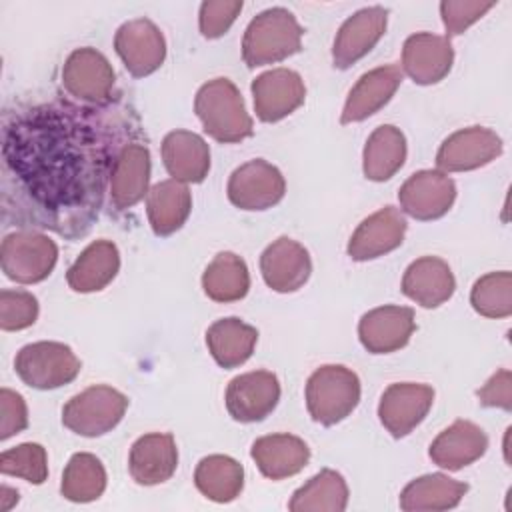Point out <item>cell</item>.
Returning <instances> with one entry per match:
<instances>
[{"label": "cell", "mask_w": 512, "mask_h": 512, "mask_svg": "<svg viewBox=\"0 0 512 512\" xmlns=\"http://www.w3.org/2000/svg\"><path fill=\"white\" fill-rule=\"evenodd\" d=\"M204 294L214 302H236L248 294L250 274L246 262L234 252H220L202 274Z\"/></svg>", "instance_id": "34"}, {"label": "cell", "mask_w": 512, "mask_h": 512, "mask_svg": "<svg viewBox=\"0 0 512 512\" xmlns=\"http://www.w3.org/2000/svg\"><path fill=\"white\" fill-rule=\"evenodd\" d=\"M242 0H210L200 6V32L204 38H220L234 24Z\"/></svg>", "instance_id": "41"}, {"label": "cell", "mask_w": 512, "mask_h": 512, "mask_svg": "<svg viewBox=\"0 0 512 512\" xmlns=\"http://www.w3.org/2000/svg\"><path fill=\"white\" fill-rule=\"evenodd\" d=\"M472 308L486 318H508L512 314V274L490 272L476 280L470 292Z\"/></svg>", "instance_id": "37"}, {"label": "cell", "mask_w": 512, "mask_h": 512, "mask_svg": "<svg viewBox=\"0 0 512 512\" xmlns=\"http://www.w3.org/2000/svg\"><path fill=\"white\" fill-rule=\"evenodd\" d=\"M120 270V254L114 242L96 240L70 266L66 280L74 292H96L106 288Z\"/></svg>", "instance_id": "28"}, {"label": "cell", "mask_w": 512, "mask_h": 512, "mask_svg": "<svg viewBox=\"0 0 512 512\" xmlns=\"http://www.w3.org/2000/svg\"><path fill=\"white\" fill-rule=\"evenodd\" d=\"M62 84L76 100L102 106L112 98L114 70L98 50L78 48L62 68Z\"/></svg>", "instance_id": "8"}, {"label": "cell", "mask_w": 512, "mask_h": 512, "mask_svg": "<svg viewBox=\"0 0 512 512\" xmlns=\"http://www.w3.org/2000/svg\"><path fill=\"white\" fill-rule=\"evenodd\" d=\"M258 330L240 318H222L216 320L206 330V346L222 368H236L244 364L256 346Z\"/></svg>", "instance_id": "30"}, {"label": "cell", "mask_w": 512, "mask_h": 512, "mask_svg": "<svg viewBox=\"0 0 512 512\" xmlns=\"http://www.w3.org/2000/svg\"><path fill=\"white\" fill-rule=\"evenodd\" d=\"M0 470L6 476H18L32 484H42L48 476V456L44 446L36 442H24L0 456Z\"/></svg>", "instance_id": "38"}, {"label": "cell", "mask_w": 512, "mask_h": 512, "mask_svg": "<svg viewBox=\"0 0 512 512\" xmlns=\"http://www.w3.org/2000/svg\"><path fill=\"white\" fill-rule=\"evenodd\" d=\"M360 402L358 376L340 364L320 366L306 384V408L314 422L334 426Z\"/></svg>", "instance_id": "4"}, {"label": "cell", "mask_w": 512, "mask_h": 512, "mask_svg": "<svg viewBox=\"0 0 512 512\" xmlns=\"http://www.w3.org/2000/svg\"><path fill=\"white\" fill-rule=\"evenodd\" d=\"M478 400L488 408L512 410V374L510 370H498L480 390Z\"/></svg>", "instance_id": "43"}, {"label": "cell", "mask_w": 512, "mask_h": 512, "mask_svg": "<svg viewBox=\"0 0 512 512\" xmlns=\"http://www.w3.org/2000/svg\"><path fill=\"white\" fill-rule=\"evenodd\" d=\"M456 290V280L450 266L436 256L414 260L402 278V292L422 308L444 304Z\"/></svg>", "instance_id": "25"}, {"label": "cell", "mask_w": 512, "mask_h": 512, "mask_svg": "<svg viewBox=\"0 0 512 512\" xmlns=\"http://www.w3.org/2000/svg\"><path fill=\"white\" fill-rule=\"evenodd\" d=\"M414 310L408 306H380L366 312L358 324L362 346L372 354L404 348L414 332Z\"/></svg>", "instance_id": "17"}, {"label": "cell", "mask_w": 512, "mask_h": 512, "mask_svg": "<svg viewBox=\"0 0 512 512\" xmlns=\"http://www.w3.org/2000/svg\"><path fill=\"white\" fill-rule=\"evenodd\" d=\"M194 110L204 132L218 142L234 144L252 136V118L238 88L228 78L206 82L196 94Z\"/></svg>", "instance_id": "2"}, {"label": "cell", "mask_w": 512, "mask_h": 512, "mask_svg": "<svg viewBox=\"0 0 512 512\" xmlns=\"http://www.w3.org/2000/svg\"><path fill=\"white\" fill-rule=\"evenodd\" d=\"M486 448L488 436L480 426L470 420H456L434 438L428 454L436 466L444 470H460L484 456Z\"/></svg>", "instance_id": "24"}, {"label": "cell", "mask_w": 512, "mask_h": 512, "mask_svg": "<svg viewBox=\"0 0 512 512\" xmlns=\"http://www.w3.org/2000/svg\"><path fill=\"white\" fill-rule=\"evenodd\" d=\"M92 108L36 106L4 124V204L58 234H84L122 148Z\"/></svg>", "instance_id": "1"}, {"label": "cell", "mask_w": 512, "mask_h": 512, "mask_svg": "<svg viewBox=\"0 0 512 512\" xmlns=\"http://www.w3.org/2000/svg\"><path fill=\"white\" fill-rule=\"evenodd\" d=\"M24 384L38 390H54L72 382L80 372V360L62 342H34L20 348L14 360Z\"/></svg>", "instance_id": "6"}, {"label": "cell", "mask_w": 512, "mask_h": 512, "mask_svg": "<svg viewBox=\"0 0 512 512\" xmlns=\"http://www.w3.org/2000/svg\"><path fill=\"white\" fill-rule=\"evenodd\" d=\"M280 400V384L276 374L254 370L230 380L226 388V408L236 422L264 420Z\"/></svg>", "instance_id": "13"}, {"label": "cell", "mask_w": 512, "mask_h": 512, "mask_svg": "<svg viewBox=\"0 0 512 512\" xmlns=\"http://www.w3.org/2000/svg\"><path fill=\"white\" fill-rule=\"evenodd\" d=\"M0 258L2 270L10 280L20 284H36L52 272L58 260V248L46 234L18 230L4 238Z\"/></svg>", "instance_id": "7"}, {"label": "cell", "mask_w": 512, "mask_h": 512, "mask_svg": "<svg viewBox=\"0 0 512 512\" xmlns=\"http://www.w3.org/2000/svg\"><path fill=\"white\" fill-rule=\"evenodd\" d=\"M454 50L446 36L418 32L412 34L402 48L404 72L422 86L440 82L452 68Z\"/></svg>", "instance_id": "20"}, {"label": "cell", "mask_w": 512, "mask_h": 512, "mask_svg": "<svg viewBox=\"0 0 512 512\" xmlns=\"http://www.w3.org/2000/svg\"><path fill=\"white\" fill-rule=\"evenodd\" d=\"M432 402L434 390L428 384H390L380 398L378 418L394 438H402L426 418Z\"/></svg>", "instance_id": "14"}, {"label": "cell", "mask_w": 512, "mask_h": 512, "mask_svg": "<svg viewBox=\"0 0 512 512\" xmlns=\"http://www.w3.org/2000/svg\"><path fill=\"white\" fill-rule=\"evenodd\" d=\"M260 270L264 282L272 290L294 292L310 278L312 262L308 250L300 242L282 236L262 252Z\"/></svg>", "instance_id": "19"}, {"label": "cell", "mask_w": 512, "mask_h": 512, "mask_svg": "<svg viewBox=\"0 0 512 512\" xmlns=\"http://www.w3.org/2000/svg\"><path fill=\"white\" fill-rule=\"evenodd\" d=\"M494 4L496 2H478V0H444V2H440V14H442L448 36L462 34L476 20H480L490 8H494Z\"/></svg>", "instance_id": "40"}, {"label": "cell", "mask_w": 512, "mask_h": 512, "mask_svg": "<svg viewBox=\"0 0 512 512\" xmlns=\"http://www.w3.org/2000/svg\"><path fill=\"white\" fill-rule=\"evenodd\" d=\"M502 154V140L496 132L484 126H470L450 134L438 154L436 166L442 172H468L488 162L496 160Z\"/></svg>", "instance_id": "11"}, {"label": "cell", "mask_w": 512, "mask_h": 512, "mask_svg": "<svg viewBox=\"0 0 512 512\" xmlns=\"http://www.w3.org/2000/svg\"><path fill=\"white\" fill-rule=\"evenodd\" d=\"M150 180V152L144 144H126L110 172V200L118 210L132 208L148 194Z\"/></svg>", "instance_id": "22"}, {"label": "cell", "mask_w": 512, "mask_h": 512, "mask_svg": "<svg viewBox=\"0 0 512 512\" xmlns=\"http://www.w3.org/2000/svg\"><path fill=\"white\" fill-rule=\"evenodd\" d=\"M302 34L292 12L268 8L250 20L242 40V58L248 68L280 62L300 50Z\"/></svg>", "instance_id": "3"}, {"label": "cell", "mask_w": 512, "mask_h": 512, "mask_svg": "<svg viewBox=\"0 0 512 512\" xmlns=\"http://www.w3.org/2000/svg\"><path fill=\"white\" fill-rule=\"evenodd\" d=\"M254 110L262 122H278L304 104L306 88L298 72L274 68L252 82Z\"/></svg>", "instance_id": "16"}, {"label": "cell", "mask_w": 512, "mask_h": 512, "mask_svg": "<svg viewBox=\"0 0 512 512\" xmlns=\"http://www.w3.org/2000/svg\"><path fill=\"white\" fill-rule=\"evenodd\" d=\"M346 504V480L336 470L324 468L294 492L288 508L292 512H342Z\"/></svg>", "instance_id": "35"}, {"label": "cell", "mask_w": 512, "mask_h": 512, "mask_svg": "<svg viewBox=\"0 0 512 512\" xmlns=\"http://www.w3.org/2000/svg\"><path fill=\"white\" fill-rule=\"evenodd\" d=\"M250 456L266 478L282 480L298 474L308 464L310 448L298 436L270 434L254 440Z\"/></svg>", "instance_id": "27"}, {"label": "cell", "mask_w": 512, "mask_h": 512, "mask_svg": "<svg viewBox=\"0 0 512 512\" xmlns=\"http://www.w3.org/2000/svg\"><path fill=\"white\" fill-rule=\"evenodd\" d=\"M400 82H402V70L394 64L380 66L362 74L346 98L340 122L342 124L362 122L368 116L376 114L382 106L390 102Z\"/></svg>", "instance_id": "23"}, {"label": "cell", "mask_w": 512, "mask_h": 512, "mask_svg": "<svg viewBox=\"0 0 512 512\" xmlns=\"http://www.w3.org/2000/svg\"><path fill=\"white\" fill-rule=\"evenodd\" d=\"M178 466V448L168 432H152L140 436L128 456L130 476L142 486L166 482Z\"/></svg>", "instance_id": "21"}, {"label": "cell", "mask_w": 512, "mask_h": 512, "mask_svg": "<svg viewBox=\"0 0 512 512\" xmlns=\"http://www.w3.org/2000/svg\"><path fill=\"white\" fill-rule=\"evenodd\" d=\"M162 160L174 180L198 184L210 170V148L202 136L188 130H174L162 140Z\"/></svg>", "instance_id": "26"}, {"label": "cell", "mask_w": 512, "mask_h": 512, "mask_svg": "<svg viewBox=\"0 0 512 512\" xmlns=\"http://www.w3.org/2000/svg\"><path fill=\"white\" fill-rule=\"evenodd\" d=\"M406 160V138L392 124L378 126L366 140L362 168L364 176L374 182L392 178Z\"/></svg>", "instance_id": "32"}, {"label": "cell", "mask_w": 512, "mask_h": 512, "mask_svg": "<svg viewBox=\"0 0 512 512\" xmlns=\"http://www.w3.org/2000/svg\"><path fill=\"white\" fill-rule=\"evenodd\" d=\"M286 192L282 172L256 158L238 166L228 180V198L240 210H266L276 206Z\"/></svg>", "instance_id": "9"}, {"label": "cell", "mask_w": 512, "mask_h": 512, "mask_svg": "<svg viewBox=\"0 0 512 512\" xmlns=\"http://www.w3.org/2000/svg\"><path fill=\"white\" fill-rule=\"evenodd\" d=\"M468 484L446 474H426L414 478L400 494V508L406 512L448 510L460 504Z\"/></svg>", "instance_id": "31"}, {"label": "cell", "mask_w": 512, "mask_h": 512, "mask_svg": "<svg viewBox=\"0 0 512 512\" xmlns=\"http://www.w3.org/2000/svg\"><path fill=\"white\" fill-rule=\"evenodd\" d=\"M38 318V300L26 290L0 292V326L2 330H24Z\"/></svg>", "instance_id": "39"}, {"label": "cell", "mask_w": 512, "mask_h": 512, "mask_svg": "<svg viewBox=\"0 0 512 512\" xmlns=\"http://www.w3.org/2000/svg\"><path fill=\"white\" fill-rule=\"evenodd\" d=\"M406 234V218L394 206H384L354 230L348 242V256L364 262L396 250Z\"/></svg>", "instance_id": "18"}, {"label": "cell", "mask_w": 512, "mask_h": 512, "mask_svg": "<svg viewBox=\"0 0 512 512\" xmlns=\"http://www.w3.org/2000/svg\"><path fill=\"white\" fill-rule=\"evenodd\" d=\"M0 438L6 440L28 426V410L24 398L8 388L0 390Z\"/></svg>", "instance_id": "42"}, {"label": "cell", "mask_w": 512, "mask_h": 512, "mask_svg": "<svg viewBox=\"0 0 512 512\" xmlns=\"http://www.w3.org/2000/svg\"><path fill=\"white\" fill-rule=\"evenodd\" d=\"M388 10L382 6L362 8L352 14L338 30L332 46V62L336 68L346 70L364 58L384 36Z\"/></svg>", "instance_id": "15"}, {"label": "cell", "mask_w": 512, "mask_h": 512, "mask_svg": "<svg viewBox=\"0 0 512 512\" xmlns=\"http://www.w3.org/2000/svg\"><path fill=\"white\" fill-rule=\"evenodd\" d=\"M62 496L70 502H92L106 490V470L102 462L88 452L74 454L62 474Z\"/></svg>", "instance_id": "36"}, {"label": "cell", "mask_w": 512, "mask_h": 512, "mask_svg": "<svg viewBox=\"0 0 512 512\" xmlns=\"http://www.w3.org/2000/svg\"><path fill=\"white\" fill-rule=\"evenodd\" d=\"M194 484L212 502H232L244 486L242 464L224 454H212L198 462Z\"/></svg>", "instance_id": "33"}, {"label": "cell", "mask_w": 512, "mask_h": 512, "mask_svg": "<svg viewBox=\"0 0 512 512\" xmlns=\"http://www.w3.org/2000/svg\"><path fill=\"white\" fill-rule=\"evenodd\" d=\"M128 398L112 386H90L62 408V424L74 434L96 438L110 432L124 416Z\"/></svg>", "instance_id": "5"}, {"label": "cell", "mask_w": 512, "mask_h": 512, "mask_svg": "<svg viewBox=\"0 0 512 512\" xmlns=\"http://www.w3.org/2000/svg\"><path fill=\"white\" fill-rule=\"evenodd\" d=\"M456 184L442 170H420L412 174L398 192L402 210L416 220L442 218L454 204Z\"/></svg>", "instance_id": "12"}, {"label": "cell", "mask_w": 512, "mask_h": 512, "mask_svg": "<svg viewBox=\"0 0 512 512\" xmlns=\"http://www.w3.org/2000/svg\"><path fill=\"white\" fill-rule=\"evenodd\" d=\"M114 48L126 70L136 78L156 72L166 58V40L160 28L148 18L124 22L116 30Z\"/></svg>", "instance_id": "10"}, {"label": "cell", "mask_w": 512, "mask_h": 512, "mask_svg": "<svg viewBox=\"0 0 512 512\" xmlns=\"http://www.w3.org/2000/svg\"><path fill=\"white\" fill-rule=\"evenodd\" d=\"M192 210V196L186 184L170 178L148 190L146 212L156 236H170L182 228Z\"/></svg>", "instance_id": "29"}]
</instances>
